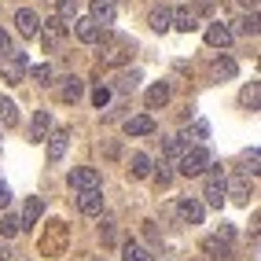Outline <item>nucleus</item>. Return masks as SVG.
I'll return each instance as SVG.
<instances>
[{
	"mask_svg": "<svg viewBox=\"0 0 261 261\" xmlns=\"http://www.w3.org/2000/svg\"><path fill=\"white\" fill-rule=\"evenodd\" d=\"M247 162H250V173H257V151H247Z\"/></svg>",
	"mask_w": 261,
	"mask_h": 261,
	"instance_id": "nucleus-40",
	"label": "nucleus"
},
{
	"mask_svg": "<svg viewBox=\"0 0 261 261\" xmlns=\"http://www.w3.org/2000/svg\"><path fill=\"white\" fill-rule=\"evenodd\" d=\"M41 214H44V199H26V206H22V217H19V224H22V228H33V224L41 221Z\"/></svg>",
	"mask_w": 261,
	"mask_h": 261,
	"instance_id": "nucleus-16",
	"label": "nucleus"
},
{
	"mask_svg": "<svg viewBox=\"0 0 261 261\" xmlns=\"http://www.w3.org/2000/svg\"><path fill=\"white\" fill-rule=\"evenodd\" d=\"M184 154V144L180 140H166V159H180Z\"/></svg>",
	"mask_w": 261,
	"mask_h": 261,
	"instance_id": "nucleus-35",
	"label": "nucleus"
},
{
	"mask_svg": "<svg viewBox=\"0 0 261 261\" xmlns=\"http://www.w3.org/2000/svg\"><path fill=\"white\" fill-rule=\"evenodd\" d=\"M26 56L22 51H4V56H0V77L4 81H22L26 77Z\"/></svg>",
	"mask_w": 261,
	"mask_h": 261,
	"instance_id": "nucleus-4",
	"label": "nucleus"
},
{
	"mask_svg": "<svg viewBox=\"0 0 261 261\" xmlns=\"http://www.w3.org/2000/svg\"><path fill=\"white\" fill-rule=\"evenodd\" d=\"M33 81H41V85H51V66L48 63H37V66H30V70H26Z\"/></svg>",
	"mask_w": 261,
	"mask_h": 261,
	"instance_id": "nucleus-28",
	"label": "nucleus"
},
{
	"mask_svg": "<svg viewBox=\"0 0 261 261\" xmlns=\"http://www.w3.org/2000/svg\"><path fill=\"white\" fill-rule=\"evenodd\" d=\"M66 37V22L59 19V15H51V19H44V33H41V41H44V51L51 48H59V41Z\"/></svg>",
	"mask_w": 261,
	"mask_h": 261,
	"instance_id": "nucleus-7",
	"label": "nucleus"
},
{
	"mask_svg": "<svg viewBox=\"0 0 261 261\" xmlns=\"http://www.w3.org/2000/svg\"><path fill=\"white\" fill-rule=\"evenodd\" d=\"M107 103H111V89H103V85H99V89L92 92V107H99V111H103Z\"/></svg>",
	"mask_w": 261,
	"mask_h": 261,
	"instance_id": "nucleus-34",
	"label": "nucleus"
},
{
	"mask_svg": "<svg viewBox=\"0 0 261 261\" xmlns=\"http://www.w3.org/2000/svg\"><path fill=\"white\" fill-rule=\"evenodd\" d=\"M56 4H59V19H77V0H56Z\"/></svg>",
	"mask_w": 261,
	"mask_h": 261,
	"instance_id": "nucleus-30",
	"label": "nucleus"
},
{
	"mask_svg": "<svg viewBox=\"0 0 261 261\" xmlns=\"http://www.w3.org/2000/svg\"><path fill=\"white\" fill-rule=\"evenodd\" d=\"M99 26L89 19V15H85V19H74V37L81 41V44H99Z\"/></svg>",
	"mask_w": 261,
	"mask_h": 261,
	"instance_id": "nucleus-9",
	"label": "nucleus"
},
{
	"mask_svg": "<svg viewBox=\"0 0 261 261\" xmlns=\"http://www.w3.org/2000/svg\"><path fill=\"white\" fill-rule=\"evenodd\" d=\"M70 188H74V191H96V188H103L99 169H92V166H77V169L70 173Z\"/></svg>",
	"mask_w": 261,
	"mask_h": 261,
	"instance_id": "nucleus-6",
	"label": "nucleus"
},
{
	"mask_svg": "<svg viewBox=\"0 0 261 261\" xmlns=\"http://www.w3.org/2000/svg\"><path fill=\"white\" fill-rule=\"evenodd\" d=\"M173 184V173H169V166H159V173H154V188L159 191H166Z\"/></svg>",
	"mask_w": 261,
	"mask_h": 261,
	"instance_id": "nucleus-32",
	"label": "nucleus"
},
{
	"mask_svg": "<svg viewBox=\"0 0 261 261\" xmlns=\"http://www.w3.org/2000/svg\"><path fill=\"white\" fill-rule=\"evenodd\" d=\"M206 44H210V48H228L232 44V33H228V26H224V22H214L210 30H206Z\"/></svg>",
	"mask_w": 261,
	"mask_h": 261,
	"instance_id": "nucleus-14",
	"label": "nucleus"
},
{
	"mask_svg": "<svg viewBox=\"0 0 261 261\" xmlns=\"http://www.w3.org/2000/svg\"><path fill=\"white\" fill-rule=\"evenodd\" d=\"M77 206H81L85 217L103 214V188H96V191H81V195H77Z\"/></svg>",
	"mask_w": 261,
	"mask_h": 261,
	"instance_id": "nucleus-11",
	"label": "nucleus"
},
{
	"mask_svg": "<svg viewBox=\"0 0 261 261\" xmlns=\"http://www.w3.org/2000/svg\"><path fill=\"white\" fill-rule=\"evenodd\" d=\"M66 144H70V133L66 129H56L48 136V162H59L63 154H66Z\"/></svg>",
	"mask_w": 261,
	"mask_h": 261,
	"instance_id": "nucleus-12",
	"label": "nucleus"
},
{
	"mask_svg": "<svg viewBox=\"0 0 261 261\" xmlns=\"http://www.w3.org/2000/svg\"><path fill=\"white\" fill-rule=\"evenodd\" d=\"M0 125H8V129L19 125V107H15L11 96H0Z\"/></svg>",
	"mask_w": 261,
	"mask_h": 261,
	"instance_id": "nucleus-21",
	"label": "nucleus"
},
{
	"mask_svg": "<svg viewBox=\"0 0 261 261\" xmlns=\"http://www.w3.org/2000/svg\"><path fill=\"white\" fill-rule=\"evenodd\" d=\"M144 236L154 243V247H159V224H154V221H144Z\"/></svg>",
	"mask_w": 261,
	"mask_h": 261,
	"instance_id": "nucleus-36",
	"label": "nucleus"
},
{
	"mask_svg": "<svg viewBox=\"0 0 261 261\" xmlns=\"http://www.w3.org/2000/svg\"><path fill=\"white\" fill-rule=\"evenodd\" d=\"M202 250H206V254H214V257H232V247H228V239H221V236H210V239H202Z\"/></svg>",
	"mask_w": 261,
	"mask_h": 261,
	"instance_id": "nucleus-24",
	"label": "nucleus"
},
{
	"mask_svg": "<svg viewBox=\"0 0 261 261\" xmlns=\"http://www.w3.org/2000/svg\"><path fill=\"white\" fill-rule=\"evenodd\" d=\"M4 51H11V37H8L4 30H0V56H4Z\"/></svg>",
	"mask_w": 261,
	"mask_h": 261,
	"instance_id": "nucleus-39",
	"label": "nucleus"
},
{
	"mask_svg": "<svg viewBox=\"0 0 261 261\" xmlns=\"http://www.w3.org/2000/svg\"><path fill=\"white\" fill-rule=\"evenodd\" d=\"M121 254H125V261H151V254L140 247V243H133V239L125 243V247H121Z\"/></svg>",
	"mask_w": 261,
	"mask_h": 261,
	"instance_id": "nucleus-27",
	"label": "nucleus"
},
{
	"mask_svg": "<svg viewBox=\"0 0 261 261\" xmlns=\"http://www.w3.org/2000/svg\"><path fill=\"white\" fill-rule=\"evenodd\" d=\"M147 22H151V30L154 33H166V30H173V8H154L151 15H147Z\"/></svg>",
	"mask_w": 261,
	"mask_h": 261,
	"instance_id": "nucleus-17",
	"label": "nucleus"
},
{
	"mask_svg": "<svg viewBox=\"0 0 261 261\" xmlns=\"http://www.w3.org/2000/svg\"><path fill=\"white\" fill-rule=\"evenodd\" d=\"M99 236H103V243H114V221H111V217L103 221V228H99Z\"/></svg>",
	"mask_w": 261,
	"mask_h": 261,
	"instance_id": "nucleus-37",
	"label": "nucleus"
},
{
	"mask_svg": "<svg viewBox=\"0 0 261 261\" xmlns=\"http://www.w3.org/2000/svg\"><path fill=\"white\" fill-rule=\"evenodd\" d=\"M41 19H37V15H33L30 8H19V11H15V26H19V37H37V33H41V26H37Z\"/></svg>",
	"mask_w": 261,
	"mask_h": 261,
	"instance_id": "nucleus-10",
	"label": "nucleus"
},
{
	"mask_svg": "<svg viewBox=\"0 0 261 261\" xmlns=\"http://www.w3.org/2000/svg\"><path fill=\"white\" fill-rule=\"evenodd\" d=\"M210 162H214V159H210V151H206L202 144L184 147V154H180V173H184V177H202Z\"/></svg>",
	"mask_w": 261,
	"mask_h": 261,
	"instance_id": "nucleus-3",
	"label": "nucleus"
},
{
	"mask_svg": "<svg viewBox=\"0 0 261 261\" xmlns=\"http://www.w3.org/2000/svg\"><path fill=\"white\" fill-rule=\"evenodd\" d=\"M85 92V81L81 77H63V89H59V99L63 103H77Z\"/></svg>",
	"mask_w": 261,
	"mask_h": 261,
	"instance_id": "nucleus-20",
	"label": "nucleus"
},
{
	"mask_svg": "<svg viewBox=\"0 0 261 261\" xmlns=\"http://www.w3.org/2000/svg\"><path fill=\"white\" fill-rule=\"evenodd\" d=\"M48 129H51V114L48 111H37V114H33V125H30V140L41 144L44 136H48Z\"/></svg>",
	"mask_w": 261,
	"mask_h": 261,
	"instance_id": "nucleus-18",
	"label": "nucleus"
},
{
	"mask_svg": "<svg viewBox=\"0 0 261 261\" xmlns=\"http://www.w3.org/2000/svg\"><path fill=\"white\" fill-rule=\"evenodd\" d=\"M99 41H103V63H107V66L125 63L133 51H136V41L133 37H121V33H107V30H103Z\"/></svg>",
	"mask_w": 261,
	"mask_h": 261,
	"instance_id": "nucleus-1",
	"label": "nucleus"
},
{
	"mask_svg": "<svg viewBox=\"0 0 261 261\" xmlns=\"http://www.w3.org/2000/svg\"><path fill=\"white\" fill-rule=\"evenodd\" d=\"M136 85H140V70H129V74L118 77V92H133Z\"/></svg>",
	"mask_w": 261,
	"mask_h": 261,
	"instance_id": "nucleus-29",
	"label": "nucleus"
},
{
	"mask_svg": "<svg viewBox=\"0 0 261 261\" xmlns=\"http://www.w3.org/2000/svg\"><path fill=\"white\" fill-rule=\"evenodd\" d=\"M214 74H217V77H236V59L217 56V59H214Z\"/></svg>",
	"mask_w": 261,
	"mask_h": 261,
	"instance_id": "nucleus-26",
	"label": "nucleus"
},
{
	"mask_svg": "<svg viewBox=\"0 0 261 261\" xmlns=\"http://www.w3.org/2000/svg\"><path fill=\"white\" fill-rule=\"evenodd\" d=\"M173 26H177L180 33H191V30L199 26V22H195V15H191L188 8H180V11H173Z\"/></svg>",
	"mask_w": 261,
	"mask_h": 261,
	"instance_id": "nucleus-25",
	"label": "nucleus"
},
{
	"mask_svg": "<svg viewBox=\"0 0 261 261\" xmlns=\"http://www.w3.org/2000/svg\"><path fill=\"white\" fill-rule=\"evenodd\" d=\"M129 173H133V180H144V177H151V159H147L144 151H136V154H133Z\"/></svg>",
	"mask_w": 261,
	"mask_h": 261,
	"instance_id": "nucleus-23",
	"label": "nucleus"
},
{
	"mask_svg": "<svg viewBox=\"0 0 261 261\" xmlns=\"http://www.w3.org/2000/svg\"><path fill=\"white\" fill-rule=\"evenodd\" d=\"M11 254H8V247H0V261H8Z\"/></svg>",
	"mask_w": 261,
	"mask_h": 261,
	"instance_id": "nucleus-41",
	"label": "nucleus"
},
{
	"mask_svg": "<svg viewBox=\"0 0 261 261\" xmlns=\"http://www.w3.org/2000/svg\"><path fill=\"white\" fill-rule=\"evenodd\" d=\"M224 202L247 206V202H250V177H243V173H236V177H224Z\"/></svg>",
	"mask_w": 261,
	"mask_h": 261,
	"instance_id": "nucleus-5",
	"label": "nucleus"
},
{
	"mask_svg": "<svg viewBox=\"0 0 261 261\" xmlns=\"http://www.w3.org/2000/svg\"><path fill=\"white\" fill-rule=\"evenodd\" d=\"M19 228H22V224H19V217H15V214H8V217H4V221H0V232H4V236H8V239H11V236H15V232H19Z\"/></svg>",
	"mask_w": 261,
	"mask_h": 261,
	"instance_id": "nucleus-33",
	"label": "nucleus"
},
{
	"mask_svg": "<svg viewBox=\"0 0 261 261\" xmlns=\"http://www.w3.org/2000/svg\"><path fill=\"white\" fill-rule=\"evenodd\" d=\"M89 19H92L99 30H107V26L114 22V4H111V0H92V4H89Z\"/></svg>",
	"mask_w": 261,
	"mask_h": 261,
	"instance_id": "nucleus-8",
	"label": "nucleus"
},
{
	"mask_svg": "<svg viewBox=\"0 0 261 261\" xmlns=\"http://www.w3.org/2000/svg\"><path fill=\"white\" fill-rule=\"evenodd\" d=\"M169 96H173L169 81H159V85H151V89H147V107H151V111L166 107V103H169Z\"/></svg>",
	"mask_w": 261,
	"mask_h": 261,
	"instance_id": "nucleus-15",
	"label": "nucleus"
},
{
	"mask_svg": "<svg viewBox=\"0 0 261 261\" xmlns=\"http://www.w3.org/2000/svg\"><path fill=\"white\" fill-rule=\"evenodd\" d=\"M202 206H214V210H221L224 206V169L217 162L206 166V188H202Z\"/></svg>",
	"mask_w": 261,
	"mask_h": 261,
	"instance_id": "nucleus-2",
	"label": "nucleus"
},
{
	"mask_svg": "<svg viewBox=\"0 0 261 261\" xmlns=\"http://www.w3.org/2000/svg\"><path fill=\"white\" fill-rule=\"evenodd\" d=\"M8 202H11V191H8L4 180H0V210H8Z\"/></svg>",
	"mask_w": 261,
	"mask_h": 261,
	"instance_id": "nucleus-38",
	"label": "nucleus"
},
{
	"mask_svg": "<svg viewBox=\"0 0 261 261\" xmlns=\"http://www.w3.org/2000/svg\"><path fill=\"white\" fill-rule=\"evenodd\" d=\"M180 217L188 221V224H202V217H206V206L199 202V199H180Z\"/></svg>",
	"mask_w": 261,
	"mask_h": 261,
	"instance_id": "nucleus-13",
	"label": "nucleus"
},
{
	"mask_svg": "<svg viewBox=\"0 0 261 261\" xmlns=\"http://www.w3.org/2000/svg\"><path fill=\"white\" fill-rule=\"evenodd\" d=\"M243 107H250V111H257V81H250V89H243Z\"/></svg>",
	"mask_w": 261,
	"mask_h": 261,
	"instance_id": "nucleus-31",
	"label": "nucleus"
},
{
	"mask_svg": "<svg viewBox=\"0 0 261 261\" xmlns=\"http://www.w3.org/2000/svg\"><path fill=\"white\" fill-rule=\"evenodd\" d=\"M125 133H129V136H147V133H154V118H151V114L129 118V121H125Z\"/></svg>",
	"mask_w": 261,
	"mask_h": 261,
	"instance_id": "nucleus-19",
	"label": "nucleus"
},
{
	"mask_svg": "<svg viewBox=\"0 0 261 261\" xmlns=\"http://www.w3.org/2000/svg\"><path fill=\"white\" fill-rule=\"evenodd\" d=\"M228 33H232V37H254V33H257V11L236 19V30H228Z\"/></svg>",
	"mask_w": 261,
	"mask_h": 261,
	"instance_id": "nucleus-22",
	"label": "nucleus"
}]
</instances>
